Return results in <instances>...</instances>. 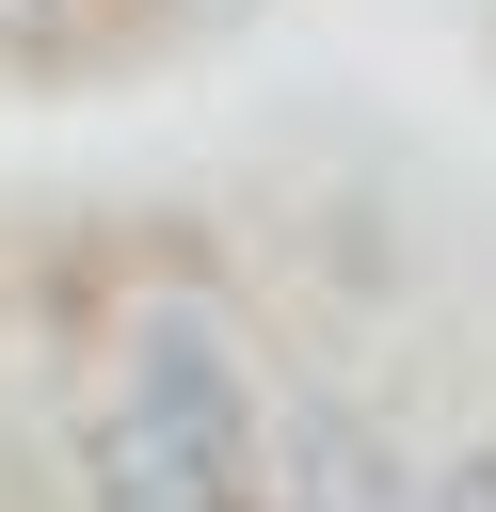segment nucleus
<instances>
[{
	"label": "nucleus",
	"mask_w": 496,
	"mask_h": 512,
	"mask_svg": "<svg viewBox=\"0 0 496 512\" xmlns=\"http://www.w3.org/2000/svg\"><path fill=\"white\" fill-rule=\"evenodd\" d=\"M96 496L112 512H256V384L208 304H144L128 400L96 432Z\"/></svg>",
	"instance_id": "f257e3e1"
},
{
	"label": "nucleus",
	"mask_w": 496,
	"mask_h": 512,
	"mask_svg": "<svg viewBox=\"0 0 496 512\" xmlns=\"http://www.w3.org/2000/svg\"><path fill=\"white\" fill-rule=\"evenodd\" d=\"M416 512H496V448H464L448 480H416Z\"/></svg>",
	"instance_id": "7ed1b4c3"
},
{
	"label": "nucleus",
	"mask_w": 496,
	"mask_h": 512,
	"mask_svg": "<svg viewBox=\"0 0 496 512\" xmlns=\"http://www.w3.org/2000/svg\"><path fill=\"white\" fill-rule=\"evenodd\" d=\"M288 512H416V464L352 400H288Z\"/></svg>",
	"instance_id": "f03ea898"
}]
</instances>
